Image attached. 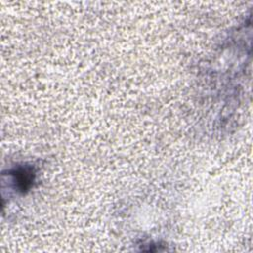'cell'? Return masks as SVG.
Masks as SVG:
<instances>
[{"label": "cell", "instance_id": "6da1fadb", "mask_svg": "<svg viewBox=\"0 0 253 253\" xmlns=\"http://www.w3.org/2000/svg\"><path fill=\"white\" fill-rule=\"evenodd\" d=\"M11 175L17 185V188L21 192L28 191L35 181V171L31 166L19 167L15 169Z\"/></svg>", "mask_w": 253, "mask_h": 253}]
</instances>
